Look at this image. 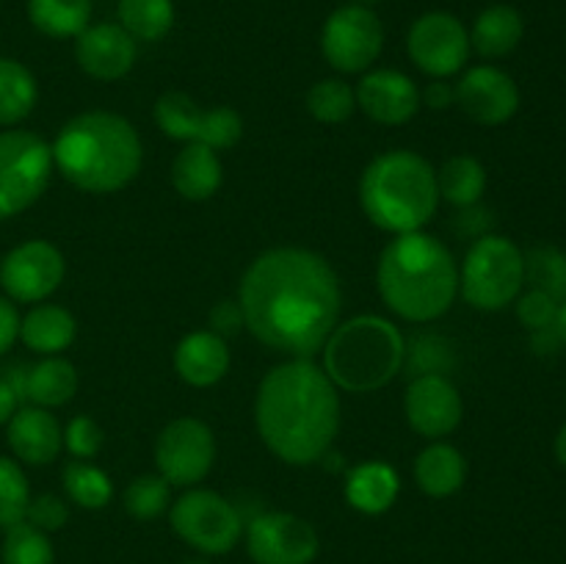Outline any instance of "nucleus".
<instances>
[{"mask_svg":"<svg viewBox=\"0 0 566 564\" xmlns=\"http://www.w3.org/2000/svg\"><path fill=\"white\" fill-rule=\"evenodd\" d=\"M238 307L263 346L313 359L340 318V280L318 252L269 249L243 274Z\"/></svg>","mask_w":566,"mask_h":564,"instance_id":"nucleus-1","label":"nucleus"},{"mask_svg":"<svg viewBox=\"0 0 566 564\" xmlns=\"http://www.w3.org/2000/svg\"><path fill=\"white\" fill-rule=\"evenodd\" d=\"M254 424L282 462L313 464L326 457L340 431V393L321 365L293 357L260 382Z\"/></svg>","mask_w":566,"mask_h":564,"instance_id":"nucleus-2","label":"nucleus"},{"mask_svg":"<svg viewBox=\"0 0 566 564\" xmlns=\"http://www.w3.org/2000/svg\"><path fill=\"white\" fill-rule=\"evenodd\" d=\"M381 302L412 324L451 310L459 293V265L451 249L429 232H403L385 247L376 269Z\"/></svg>","mask_w":566,"mask_h":564,"instance_id":"nucleus-3","label":"nucleus"},{"mask_svg":"<svg viewBox=\"0 0 566 564\" xmlns=\"http://www.w3.org/2000/svg\"><path fill=\"white\" fill-rule=\"evenodd\" d=\"M53 166L75 188L88 194L122 191L142 171L144 149L138 130L125 116L111 111H86L59 130Z\"/></svg>","mask_w":566,"mask_h":564,"instance_id":"nucleus-4","label":"nucleus"},{"mask_svg":"<svg viewBox=\"0 0 566 564\" xmlns=\"http://www.w3.org/2000/svg\"><path fill=\"white\" fill-rule=\"evenodd\" d=\"M359 205L379 230L392 236L423 230L440 205L434 166L412 149L379 155L365 166Z\"/></svg>","mask_w":566,"mask_h":564,"instance_id":"nucleus-5","label":"nucleus"},{"mask_svg":"<svg viewBox=\"0 0 566 564\" xmlns=\"http://www.w3.org/2000/svg\"><path fill=\"white\" fill-rule=\"evenodd\" d=\"M324 370L337 390L374 393L390 385L407 363L401 330L381 315H354L324 343Z\"/></svg>","mask_w":566,"mask_h":564,"instance_id":"nucleus-6","label":"nucleus"},{"mask_svg":"<svg viewBox=\"0 0 566 564\" xmlns=\"http://www.w3.org/2000/svg\"><path fill=\"white\" fill-rule=\"evenodd\" d=\"M525 285V258L514 241L503 236H481L464 254L459 291L464 302L484 313L509 307Z\"/></svg>","mask_w":566,"mask_h":564,"instance_id":"nucleus-7","label":"nucleus"},{"mask_svg":"<svg viewBox=\"0 0 566 564\" xmlns=\"http://www.w3.org/2000/svg\"><path fill=\"white\" fill-rule=\"evenodd\" d=\"M53 175V149L31 130H0V221L31 208Z\"/></svg>","mask_w":566,"mask_h":564,"instance_id":"nucleus-8","label":"nucleus"},{"mask_svg":"<svg viewBox=\"0 0 566 564\" xmlns=\"http://www.w3.org/2000/svg\"><path fill=\"white\" fill-rule=\"evenodd\" d=\"M171 529L199 553L219 556L238 545L243 531L241 512L213 490H188L171 503Z\"/></svg>","mask_w":566,"mask_h":564,"instance_id":"nucleus-9","label":"nucleus"},{"mask_svg":"<svg viewBox=\"0 0 566 564\" xmlns=\"http://www.w3.org/2000/svg\"><path fill=\"white\" fill-rule=\"evenodd\" d=\"M385 48V28L374 9L363 3L340 6L329 14L321 31V53L337 72H365Z\"/></svg>","mask_w":566,"mask_h":564,"instance_id":"nucleus-10","label":"nucleus"},{"mask_svg":"<svg viewBox=\"0 0 566 564\" xmlns=\"http://www.w3.org/2000/svg\"><path fill=\"white\" fill-rule=\"evenodd\" d=\"M155 122L164 136L188 144H208L216 153L235 147L243 136V119L238 111L227 105L205 111L186 92L160 94L155 103Z\"/></svg>","mask_w":566,"mask_h":564,"instance_id":"nucleus-11","label":"nucleus"},{"mask_svg":"<svg viewBox=\"0 0 566 564\" xmlns=\"http://www.w3.org/2000/svg\"><path fill=\"white\" fill-rule=\"evenodd\" d=\"M407 53L429 77H451L468 64L470 33L451 11H426L409 28Z\"/></svg>","mask_w":566,"mask_h":564,"instance_id":"nucleus-12","label":"nucleus"},{"mask_svg":"<svg viewBox=\"0 0 566 564\" xmlns=\"http://www.w3.org/2000/svg\"><path fill=\"white\" fill-rule=\"evenodd\" d=\"M216 462V437L199 418H177L164 426L155 442L158 473L171 487H193Z\"/></svg>","mask_w":566,"mask_h":564,"instance_id":"nucleus-13","label":"nucleus"},{"mask_svg":"<svg viewBox=\"0 0 566 564\" xmlns=\"http://www.w3.org/2000/svg\"><path fill=\"white\" fill-rule=\"evenodd\" d=\"M64 254L50 241L33 238L0 260V285L11 302H44L64 282Z\"/></svg>","mask_w":566,"mask_h":564,"instance_id":"nucleus-14","label":"nucleus"},{"mask_svg":"<svg viewBox=\"0 0 566 564\" xmlns=\"http://www.w3.org/2000/svg\"><path fill=\"white\" fill-rule=\"evenodd\" d=\"M249 556L258 564H313L318 534L307 520L291 512H265L249 523Z\"/></svg>","mask_w":566,"mask_h":564,"instance_id":"nucleus-15","label":"nucleus"},{"mask_svg":"<svg viewBox=\"0 0 566 564\" xmlns=\"http://www.w3.org/2000/svg\"><path fill=\"white\" fill-rule=\"evenodd\" d=\"M403 412L418 435L437 440L462 424L464 404L457 385L446 374L415 376L403 396Z\"/></svg>","mask_w":566,"mask_h":564,"instance_id":"nucleus-16","label":"nucleus"},{"mask_svg":"<svg viewBox=\"0 0 566 564\" xmlns=\"http://www.w3.org/2000/svg\"><path fill=\"white\" fill-rule=\"evenodd\" d=\"M453 100L473 122L497 127L512 119L520 108V88L512 75L490 64L473 66L453 86Z\"/></svg>","mask_w":566,"mask_h":564,"instance_id":"nucleus-17","label":"nucleus"},{"mask_svg":"<svg viewBox=\"0 0 566 564\" xmlns=\"http://www.w3.org/2000/svg\"><path fill=\"white\" fill-rule=\"evenodd\" d=\"M136 39L119 22H97L75 36V61L88 77L119 81L136 64Z\"/></svg>","mask_w":566,"mask_h":564,"instance_id":"nucleus-18","label":"nucleus"},{"mask_svg":"<svg viewBox=\"0 0 566 564\" xmlns=\"http://www.w3.org/2000/svg\"><path fill=\"white\" fill-rule=\"evenodd\" d=\"M357 108L379 125H407L420 111V88L398 70H370L354 88Z\"/></svg>","mask_w":566,"mask_h":564,"instance_id":"nucleus-19","label":"nucleus"},{"mask_svg":"<svg viewBox=\"0 0 566 564\" xmlns=\"http://www.w3.org/2000/svg\"><path fill=\"white\" fill-rule=\"evenodd\" d=\"M6 426H9L6 440L11 453L25 464H50L64 446L61 424L44 407L17 409Z\"/></svg>","mask_w":566,"mask_h":564,"instance_id":"nucleus-20","label":"nucleus"},{"mask_svg":"<svg viewBox=\"0 0 566 564\" xmlns=\"http://www.w3.org/2000/svg\"><path fill=\"white\" fill-rule=\"evenodd\" d=\"M175 370L186 385L213 387L230 370V348L224 337L210 330L186 335L175 348Z\"/></svg>","mask_w":566,"mask_h":564,"instance_id":"nucleus-21","label":"nucleus"},{"mask_svg":"<svg viewBox=\"0 0 566 564\" xmlns=\"http://www.w3.org/2000/svg\"><path fill=\"white\" fill-rule=\"evenodd\" d=\"M224 180L221 158L208 144H186L171 164V186L182 199L205 202L213 197Z\"/></svg>","mask_w":566,"mask_h":564,"instance_id":"nucleus-22","label":"nucleus"},{"mask_svg":"<svg viewBox=\"0 0 566 564\" xmlns=\"http://www.w3.org/2000/svg\"><path fill=\"white\" fill-rule=\"evenodd\" d=\"M401 479L392 464L381 459H368L346 476V501L363 514H381L396 503Z\"/></svg>","mask_w":566,"mask_h":564,"instance_id":"nucleus-23","label":"nucleus"},{"mask_svg":"<svg viewBox=\"0 0 566 564\" xmlns=\"http://www.w3.org/2000/svg\"><path fill=\"white\" fill-rule=\"evenodd\" d=\"M470 50H475L484 59H503V55L514 53L517 44L523 42L525 22L514 6L495 3L486 6L479 17H475L473 28H470Z\"/></svg>","mask_w":566,"mask_h":564,"instance_id":"nucleus-24","label":"nucleus"},{"mask_svg":"<svg viewBox=\"0 0 566 564\" xmlns=\"http://www.w3.org/2000/svg\"><path fill=\"white\" fill-rule=\"evenodd\" d=\"M77 335V324L70 310L61 304H36L20 318V341L31 352L53 357L72 346Z\"/></svg>","mask_w":566,"mask_h":564,"instance_id":"nucleus-25","label":"nucleus"},{"mask_svg":"<svg viewBox=\"0 0 566 564\" xmlns=\"http://www.w3.org/2000/svg\"><path fill=\"white\" fill-rule=\"evenodd\" d=\"M464 479H468V462H464L462 451L453 448L451 442L434 440L415 459V481L426 495H453V492L462 490Z\"/></svg>","mask_w":566,"mask_h":564,"instance_id":"nucleus-26","label":"nucleus"},{"mask_svg":"<svg viewBox=\"0 0 566 564\" xmlns=\"http://www.w3.org/2000/svg\"><path fill=\"white\" fill-rule=\"evenodd\" d=\"M77 393V370L70 359L59 357H44L33 368H28L25 376V398H31L33 407L53 409L61 404L72 401Z\"/></svg>","mask_w":566,"mask_h":564,"instance_id":"nucleus-27","label":"nucleus"},{"mask_svg":"<svg viewBox=\"0 0 566 564\" xmlns=\"http://www.w3.org/2000/svg\"><path fill=\"white\" fill-rule=\"evenodd\" d=\"M440 199L453 208H475L486 191V169L473 155H453L437 171Z\"/></svg>","mask_w":566,"mask_h":564,"instance_id":"nucleus-28","label":"nucleus"},{"mask_svg":"<svg viewBox=\"0 0 566 564\" xmlns=\"http://www.w3.org/2000/svg\"><path fill=\"white\" fill-rule=\"evenodd\" d=\"M28 20L50 39H75L92 20V0H28Z\"/></svg>","mask_w":566,"mask_h":564,"instance_id":"nucleus-29","label":"nucleus"},{"mask_svg":"<svg viewBox=\"0 0 566 564\" xmlns=\"http://www.w3.org/2000/svg\"><path fill=\"white\" fill-rule=\"evenodd\" d=\"M36 97L39 86L33 72L14 59H0V127L25 119Z\"/></svg>","mask_w":566,"mask_h":564,"instance_id":"nucleus-30","label":"nucleus"},{"mask_svg":"<svg viewBox=\"0 0 566 564\" xmlns=\"http://www.w3.org/2000/svg\"><path fill=\"white\" fill-rule=\"evenodd\" d=\"M116 14H119V25L142 42H160L175 25L171 0H119Z\"/></svg>","mask_w":566,"mask_h":564,"instance_id":"nucleus-31","label":"nucleus"},{"mask_svg":"<svg viewBox=\"0 0 566 564\" xmlns=\"http://www.w3.org/2000/svg\"><path fill=\"white\" fill-rule=\"evenodd\" d=\"M64 490L70 501H75L83 509H103L114 495L108 473L99 470L97 464L86 459H72L64 468Z\"/></svg>","mask_w":566,"mask_h":564,"instance_id":"nucleus-32","label":"nucleus"},{"mask_svg":"<svg viewBox=\"0 0 566 564\" xmlns=\"http://www.w3.org/2000/svg\"><path fill=\"white\" fill-rule=\"evenodd\" d=\"M525 258V282L547 293L558 304L566 302V254L556 247H534Z\"/></svg>","mask_w":566,"mask_h":564,"instance_id":"nucleus-33","label":"nucleus"},{"mask_svg":"<svg viewBox=\"0 0 566 564\" xmlns=\"http://www.w3.org/2000/svg\"><path fill=\"white\" fill-rule=\"evenodd\" d=\"M307 111L324 125H340L357 111V97L346 81L326 77V81L313 83L307 92Z\"/></svg>","mask_w":566,"mask_h":564,"instance_id":"nucleus-34","label":"nucleus"},{"mask_svg":"<svg viewBox=\"0 0 566 564\" xmlns=\"http://www.w3.org/2000/svg\"><path fill=\"white\" fill-rule=\"evenodd\" d=\"M0 558L3 564H53V542L42 529L22 520V523L6 529Z\"/></svg>","mask_w":566,"mask_h":564,"instance_id":"nucleus-35","label":"nucleus"},{"mask_svg":"<svg viewBox=\"0 0 566 564\" xmlns=\"http://www.w3.org/2000/svg\"><path fill=\"white\" fill-rule=\"evenodd\" d=\"M31 503V490L20 464L9 457H0V529L22 523Z\"/></svg>","mask_w":566,"mask_h":564,"instance_id":"nucleus-36","label":"nucleus"},{"mask_svg":"<svg viewBox=\"0 0 566 564\" xmlns=\"http://www.w3.org/2000/svg\"><path fill=\"white\" fill-rule=\"evenodd\" d=\"M171 484L160 473H144L125 490V509L138 520H155L169 509Z\"/></svg>","mask_w":566,"mask_h":564,"instance_id":"nucleus-37","label":"nucleus"},{"mask_svg":"<svg viewBox=\"0 0 566 564\" xmlns=\"http://www.w3.org/2000/svg\"><path fill=\"white\" fill-rule=\"evenodd\" d=\"M64 446L75 459L97 457L99 448H103V429L88 415H77V418H72L66 424Z\"/></svg>","mask_w":566,"mask_h":564,"instance_id":"nucleus-38","label":"nucleus"},{"mask_svg":"<svg viewBox=\"0 0 566 564\" xmlns=\"http://www.w3.org/2000/svg\"><path fill=\"white\" fill-rule=\"evenodd\" d=\"M514 302H517V318L523 321L531 332L551 330V326L556 324L558 302L553 296H547V293L531 288L528 293L517 296Z\"/></svg>","mask_w":566,"mask_h":564,"instance_id":"nucleus-39","label":"nucleus"},{"mask_svg":"<svg viewBox=\"0 0 566 564\" xmlns=\"http://www.w3.org/2000/svg\"><path fill=\"white\" fill-rule=\"evenodd\" d=\"M66 518H70V509H66V503L61 501L59 495H53V492L31 498V503H28L25 520L31 525H36V529H42L44 534H48V531H59L61 525L66 523Z\"/></svg>","mask_w":566,"mask_h":564,"instance_id":"nucleus-40","label":"nucleus"},{"mask_svg":"<svg viewBox=\"0 0 566 564\" xmlns=\"http://www.w3.org/2000/svg\"><path fill=\"white\" fill-rule=\"evenodd\" d=\"M17 337H20V313L11 299L0 296V357L14 346Z\"/></svg>","mask_w":566,"mask_h":564,"instance_id":"nucleus-41","label":"nucleus"},{"mask_svg":"<svg viewBox=\"0 0 566 564\" xmlns=\"http://www.w3.org/2000/svg\"><path fill=\"white\" fill-rule=\"evenodd\" d=\"M241 324H243L241 307L232 302L216 304L213 313H210V326H213L210 332H216V335H221V337H224L227 332H235Z\"/></svg>","mask_w":566,"mask_h":564,"instance_id":"nucleus-42","label":"nucleus"},{"mask_svg":"<svg viewBox=\"0 0 566 564\" xmlns=\"http://www.w3.org/2000/svg\"><path fill=\"white\" fill-rule=\"evenodd\" d=\"M423 100H426V105H431V108H448V105L453 103V88L448 86V83L437 81L426 88Z\"/></svg>","mask_w":566,"mask_h":564,"instance_id":"nucleus-43","label":"nucleus"},{"mask_svg":"<svg viewBox=\"0 0 566 564\" xmlns=\"http://www.w3.org/2000/svg\"><path fill=\"white\" fill-rule=\"evenodd\" d=\"M17 401H20V398H17L14 387L6 382V376H0V426L9 424L11 415L17 412Z\"/></svg>","mask_w":566,"mask_h":564,"instance_id":"nucleus-44","label":"nucleus"},{"mask_svg":"<svg viewBox=\"0 0 566 564\" xmlns=\"http://www.w3.org/2000/svg\"><path fill=\"white\" fill-rule=\"evenodd\" d=\"M531 346H534L536 354H553L558 346H562V341H558L556 330L551 326V330H536Z\"/></svg>","mask_w":566,"mask_h":564,"instance_id":"nucleus-45","label":"nucleus"},{"mask_svg":"<svg viewBox=\"0 0 566 564\" xmlns=\"http://www.w3.org/2000/svg\"><path fill=\"white\" fill-rule=\"evenodd\" d=\"M553 330H556L562 346H566V302L558 304V315H556V324H553Z\"/></svg>","mask_w":566,"mask_h":564,"instance_id":"nucleus-46","label":"nucleus"},{"mask_svg":"<svg viewBox=\"0 0 566 564\" xmlns=\"http://www.w3.org/2000/svg\"><path fill=\"white\" fill-rule=\"evenodd\" d=\"M553 448H556V459L566 468V424L562 426V431L556 435V446H553Z\"/></svg>","mask_w":566,"mask_h":564,"instance_id":"nucleus-47","label":"nucleus"},{"mask_svg":"<svg viewBox=\"0 0 566 564\" xmlns=\"http://www.w3.org/2000/svg\"><path fill=\"white\" fill-rule=\"evenodd\" d=\"M352 3H363V6H368V3H376V0H352Z\"/></svg>","mask_w":566,"mask_h":564,"instance_id":"nucleus-48","label":"nucleus"}]
</instances>
